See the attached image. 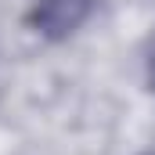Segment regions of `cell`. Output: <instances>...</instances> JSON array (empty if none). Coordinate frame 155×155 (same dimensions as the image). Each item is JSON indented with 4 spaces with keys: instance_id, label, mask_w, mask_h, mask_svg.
I'll return each mask as SVG.
<instances>
[{
    "instance_id": "6da1fadb",
    "label": "cell",
    "mask_w": 155,
    "mask_h": 155,
    "mask_svg": "<svg viewBox=\"0 0 155 155\" xmlns=\"http://www.w3.org/2000/svg\"><path fill=\"white\" fill-rule=\"evenodd\" d=\"M90 4L94 0H40L33 11V25L43 36H69L90 15Z\"/></svg>"
},
{
    "instance_id": "7a4b0ae2",
    "label": "cell",
    "mask_w": 155,
    "mask_h": 155,
    "mask_svg": "<svg viewBox=\"0 0 155 155\" xmlns=\"http://www.w3.org/2000/svg\"><path fill=\"white\" fill-rule=\"evenodd\" d=\"M152 83H155V51H152Z\"/></svg>"
}]
</instances>
